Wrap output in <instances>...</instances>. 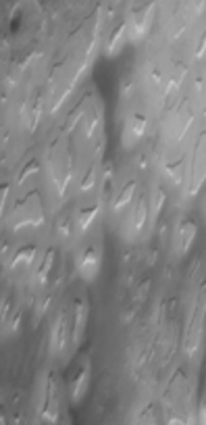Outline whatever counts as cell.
Masks as SVG:
<instances>
[{
    "label": "cell",
    "instance_id": "obj_4",
    "mask_svg": "<svg viewBox=\"0 0 206 425\" xmlns=\"http://www.w3.org/2000/svg\"><path fill=\"white\" fill-rule=\"evenodd\" d=\"M65 338H67V321H65V315H59V321L53 332V348L57 352L65 348Z\"/></svg>",
    "mask_w": 206,
    "mask_h": 425
},
{
    "label": "cell",
    "instance_id": "obj_2",
    "mask_svg": "<svg viewBox=\"0 0 206 425\" xmlns=\"http://www.w3.org/2000/svg\"><path fill=\"white\" fill-rule=\"evenodd\" d=\"M88 325V309H85L83 300L75 302V315H73V325H71V344L79 346V342L83 340V332Z\"/></svg>",
    "mask_w": 206,
    "mask_h": 425
},
{
    "label": "cell",
    "instance_id": "obj_5",
    "mask_svg": "<svg viewBox=\"0 0 206 425\" xmlns=\"http://www.w3.org/2000/svg\"><path fill=\"white\" fill-rule=\"evenodd\" d=\"M146 127V117L144 115H133L131 117V123H129V133H131V140H137L140 135L144 133Z\"/></svg>",
    "mask_w": 206,
    "mask_h": 425
},
{
    "label": "cell",
    "instance_id": "obj_3",
    "mask_svg": "<svg viewBox=\"0 0 206 425\" xmlns=\"http://www.w3.org/2000/svg\"><path fill=\"white\" fill-rule=\"evenodd\" d=\"M196 240V223L192 219H185L181 221V225H179V231H177V244H179V252L185 254L187 250L192 248Z\"/></svg>",
    "mask_w": 206,
    "mask_h": 425
},
{
    "label": "cell",
    "instance_id": "obj_6",
    "mask_svg": "<svg viewBox=\"0 0 206 425\" xmlns=\"http://www.w3.org/2000/svg\"><path fill=\"white\" fill-rule=\"evenodd\" d=\"M53 259H55V250L50 248V250H46L44 261H42V265H40V269H38V279H40V284H44V281H46L48 271H50V267H53Z\"/></svg>",
    "mask_w": 206,
    "mask_h": 425
},
{
    "label": "cell",
    "instance_id": "obj_9",
    "mask_svg": "<svg viewBox=\"0 0 206 425\" xmlns=\"http://www.w3.org/2000/svg\"><path fill=\"white\" fill-rule=\"evenodd\" d=\"M33 252H36V248L33 246H29V248H25V250H21L19 254H17V259L13 261V267H17V265H25V263H29L31 261V257H33Z\"/></svg>",
    "mask_w": 206,
    "mask_h": 425
},
{
    "label": "cell",
    "instance_id": "obj_8",
    "mask_svg": "<svg viewBox=\"0 0 206 425\" xmlns=\"http://www.w3.org/2000/svg\"><path fill=\"white\" fill-rule=\"evenodd\" d=\"M133 190H135V183L133 181H129L127 185H125V190L121 192V196H119V200L115 202V211H119V209H123L127 202L131 200V196H133Z\"/></svg>",
    "mask_w": 206,
    "mask_h": 425
},
{
    "label": "cell",
    "instance_id": "obj_1",
    "mask_svg": "<svg viewBox=\"0 0 206 425\" xmlns=\"http://www.w3.org/2000/svg\"><path fill=\"white\" fill-rule=\"evenodd\" d=\"M77 271L79 275L85 279V281H94L98 271H100V257L94 248H88L81 252V257L77 261Z\"/></svg>",
    "mask_w": 206,
    "mask_h": 425
},
{
    "label": "cell",
    "instance_id": "obj_11",
    "mask_svg": "<svg viewBox=\"0 0 206 425\" xmlns=\"http://www.w3.org/2000/svg\"><path fill=\"white\" fill-rule=\"evenodd\" d=\"M36 171H38V163H29V165H27V169H25V171H23V173L19 175V181L23 183V181L27 179V175H31V173H36Z\"/></svg>",
    "mask_w": 206,
    "mask_h": 425
},
{
    "label": "cell",
    "instance_id": "obj_10",
    "mask_svg": "<svg viewBox=\"0 0 206 425\" xmlns=\"http://www.w3.org/2000/svg\"><path fill=\"white\" fill-rule=\"evenodd\" d=\"M163 202H165V192H163V190H157V202L152 205L154 217H159V211H161V207H163Z\"/></svg>",
    "mask_w": 206,
    "mask_h": 425
},
{
    "label": "cell",
    "instance_id": "obj_7",
    "mask_svg": "<svg viewBox=\"0 0 206 425\" xmlns=\"http://www.w3.org/2000/svg\"><path fill=\"white\" fill-rule=\"evenodd\" d=\"M96 211H98V207L94 205V207H90V209H83V211L79 213V219H77L79 229H88V227H90V223H92V221H94V217H96Z\"/></svg>",
    "mask_w": 206,
    "mask_h": 425
}]
</instances>
